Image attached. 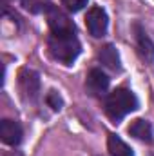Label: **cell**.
<instances>
[{
  "label": "cell",
  "mask_w": 154,
  "mask_h": 156,
  "mask_svg": "<svg viewBox=\"0 0 154 156\" xmlns=\"http://www.w3.org/2000/svg\"><path fill=\"white\" fill-rule=\"evenodd\" d=\"M47 51L56 62L64 66H71L78 58L82 45L76 35H51L47 40Z\"/></svg>",
  "instance_id": "cell-1"
},
{
  "label": "cell",
  "mask_w": 154,
  "mask_h": 156,
  "mask_svg": "<svg viewBox=\"0 0 154 156\" xmlns=\"http://www.w3.org/2000/svg\"><path fill=\"white\" fill-rule=\"evenodd\" d=\"M138 109V98L134 96L132 91L120 87L113 91L107 98H105V113L114 123H118L121 118H125L129 113Z\"/></svg>",
  "instance_id": "cell-2"
},
{
  "label": "cell",
  "mask_w": 154,
  "mask_h": 156,
  "mask_svg": "<svg viewBox=\"0 0 154 156\" xmlns=\"http://www.w3.org/2000/svg\"><path fill=\"white\" fill-rule=\"evenodd\" d=\"M45 15H47V22H49V27H51L53 35H75L76 33V27H75L73 20H69V16L64 11H60L58 7L47 5Z\"/></svg>",
  "instance_id": "cell-3"
},
{
  "label": "cell",
  "mask_w": 154,
  "mask_h": 156,
  "mask_svg": "<svg viewBox=\"0 0 154 156\" xmlns=\"http://www.w3.org/2000/svg\"><path fill=\"white\" fill-rule=\"evenodd\" d=\"M85 26H87L89 35H93L94 38L103 37L107 33V26H109L107 13L102 7H91L85 16Z\"/></svg>",
  "instance_id": "cell-4"
},
{
  "label": "cell",
  "mask_w": 154,
  "mask_h": 156,
  "mask_svg": "<svg viewBox=\"0 0 154 156\" xmlns=\"http://www.w3.org/2000/svg\"><path fill=\"white\" fill-rule=\"evenodd\" d=\"M0 138L7 145H18L22 142V127L15 120H2L0 122Z\"/></svg>",
  "instance_id": "cell-5"
},
{
  "label": "cell",
  "mask_w": 154,
  "mask_h": 156,
  "mask_svg": "<svg viewBox=\"0 0 154 156\" xmlns=\"http://www.w3.org/2000/svg\"><path fill=\"white\" fill-rule=\"evenodd\" d=\"M109 87V78L100 69H91L87 75V89L93 94H103Z\"/></svg>",
  "instance_id": "cell-6"
},
{
  "label": "cell",
  "mask_w": 154,
  "mask_h": 156,
  "mask_svg": "<svg viewBox=\"0 0 154 156\" xmlns=\"http://www.w3.org/2000/svg\"><path fill=\"white\" fill-rule=\"evenodd\" d=\"M136 45H138V51H140V56L145 60V62H154V42L145 31L140 29V26H136Z\"/></svg>",
  "instance_id": "cell-7"
},
{
  "label": "cell",
  "mask_w": 154,
  "mask_h": 156,
  "mask_svg": "<svg viewBox=\"0 0 154 156\" xmlns=\"http://www.w3.org/2000/svg\"><path fill=\"white\" fill-rule=\"evenodd\" d=\"M98 60H100L107 69H111V71H120V69H121L120 55H118L116 47L114 45H111V44L103 45V47L98 51Z\"/></svg>",
  "instance_id": "cell-8"
},
{
  "label": "cell",
  "mask_w": 154,
  "mask_h": 156,
  "mask_svg": "<svg viewBox=\"0 0 154 156\" xmlns=\"http://www.w3.org/2000/svg\"><path fill=\"white\" fill-rule=\"evenodd\" d=\"M129 134L142 140V142H151L152 140V125L147 120H134L129 125Z\"/></svg>",
  "instance_id": "cell-9"
},
{
  "label": "cell",
  "mask_w": 154,
  "mask_h": 156,
  "mask_svg": "<svg viewBox=\"0 0 154 156\" xmlns=\"http://www.w3.org/2000/svg\"><path fill=\"white\" fill-rule=\"evenodd\" d=\"M20 85H22V91H24L26 94H29L31 98H35L37 93H38V89H40L38 75L33 73V71L24 69V71L20 73Z\"/></svg>",
  "instance_id": "cell-10"
},
{
  "label": "cell",
  "mask_w": 154,
  "mask_h": 156,
  "mask_svg": "<svg viewBox=\"0 0 154 156\" xmlns=\"http://www.w3.org/2000/svg\"><path fill=\"white\" fill-rule=\"evenodd\" d=\"M107 149H109L111 156H134L132 149L120 136H116V134H109V138H107Z\"/></svg>",
  "instance_id": "cell-11"
},
{
  "label": "cell",
  "mask_w": 154,
  "mask_h": 156,
  "mask_svg": "<svg viewBox=\"0 0 154 156\" xmlns=\"http://www.w3.org/2000/svg\"><path fill=\"white\" fill-rule=\"evenodd\" d=\"M45 102H47V105H49L53 111H60V109H62V104H64L62 96H60L56 91H49L47 96H45Z\"/></svg>",
  "instance_id": "cell-12"
},
{
  "label": "cell",
  "mask_w": 154,
  "mask_h": 156,
  "mask_svg": "<svg viewBox=\"0 0 154 156\" xmlns=\"http://www.w3.org/2000/svg\"><path fill=\"white\" fill-rule=\"evenodd\" d=\"M62 2H64V5H65L69 11L76 13V11L83 9V7L87 5V2H89V0H62Z\"/></svg>",
  "instance_id": "cell-13"
}]
</instances>
